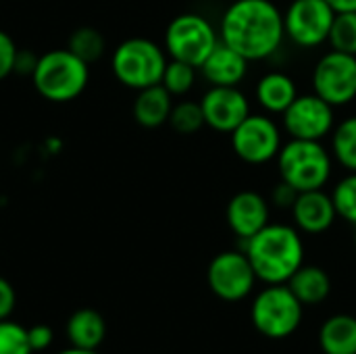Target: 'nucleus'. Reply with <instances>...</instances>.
Wrapping results in <instances>:
<instances>
[{
	"label": "nucleus",
	"mask_w": 356,
	"mask_h": 354,
	"mask_svg": "<svg viewBox=\"0 0 356 354\" xmlns=\"http://www.w3.org/2000/svg\"><path fill=\"white\" fill-rule=\"evenodd\" d=\"M219 38L250 63L271 58L286 38L284 13L271 0H234L221 17Z\"/></svg>",
	"instance_id": "1"
},
{
	"label": "nucleus",
	"mask_w": 356,
	"mask_h": 354,
	"mask_svg": "<svg viewBox=\"0 0 356 354\" xmlns=\"http://www.w3.org/2000/svg\"><path fill=\"white\" fill-rule=\"evenodd\" d=\"M244 252L263 284H288L305 265L302 234L288 223H267L252 238L242 240Z\"/></svg>",
	"instance_id": "2"
},
{
	"label": "nucleus",
	"mask_w": 356,
	"mask_h": 354,
	"mask_svg": "<svg viewBox=\"0 0 356 354\" xmlns=\"http://www.w3.org/2000/svg\"><path fill=\"white\" fill-rule=\"evenodd\" d=\"M280 179L294 186L298 192L321 190L327 186L334 171V156L321 142L315 140H294L282 144L277 152Z\"/></svg>",
	"instance_id": "3"
},
{
	"label": "nucleus",
	"mask_w": 356,
	"mask_h": 354,
	"mask_svg": "<svg viewBox=\"0 0 356 354\" xmlns=\"http://www.w3.org/2000/svg\"><path fill=\"white\" fill-rule=\"evenodd\" d=\"M35 90L50 102H69L77 98L90 79L88 63L69 48H56L38 58L31 75Z\"/></svg>",
	"instance_id": "4"
},
{
	"label": "nucleus",
	"mask_w": 356,
	"mask_h": 354,
	"mask_svg": "<svg viewBox=\"0 0 356 354\" xmlns=\"http://www.w3.org/2000/svg\"><path fill=\"white\" fill-rule=\"evenodd\" d=\"M169 56L163 46L148 38H129L121 42L111 58L115 77L131 90H144L161 83Z\"/></svg>",
	"instance_id": "5"
},
{
	"label": "nucleus",
	"mask_w": 356,
	"mask_h": 354,
	"mask_svg": "<svg viewBox=\"0 0 356 354\" xmlns=\"http://www.w3.org/2000/svg\"><path fill=\"white\" fill-rule=\"evenodd\" d=\"M305 317V305L288 284H267L250 307V319L259 334L269 340H284L296 334Z\"/></svg>",
	"instance_id": "6"
},
{
	"label": "nucleus",
	"mask_w": 356,
	"mask_h": 354,
	"mask_svg": "<svg viewBox=\"0 0 356 354\" xmlns=\"http://www.w3.org/2000/svg\"><path fill=\"white\" fill-rule=\"evenodd\" d=\"M219 42L221 38L215 25L198 13L177 15L165 29L167 56L194 65L196 69L207 61Z\"/></svg>",
	"instance_id": "7"
},
{
	"label": "nucleus",
	"mask_w": 356,
	"mask_h": 354,
	"mask_svg": "<svg viewBox=\"0 0 356 354\" xmlns=\"http://www.w3.org/2000/svg\"><path fill=\"white\" fill-rule=\"evenodd\" d=\"M232 150L248 165H267L277 159L282 148V127L273 117L250 113L232 134Z\"/></svg>",
	"instance_id": "8"
},
{
	"label": "nucleus",
	"mask_w": 356,
	"mask_h": 354,
	"mask_svg": "<svg viewBox=\"0 0 356 354\" xmlns=\"http://www.w3.org/2000/svg\"><path fill=\"white\" fill-rule=\"evenodd\" d=\"M313 92L332 106H346L356 98V56L340 50L325 52L313 67Z\"/></svg>",
	"instance_id": "9"
},
{
	"label": "nucleus",
	"mask_w": 356,
	"mask_h": 354,
	"mask_svg": "<svg viewBox=\"0 0 356 354\" xmlns=\"http://www.w3.org/2000/svg\"><path fill=\"white\" fill-rule=\"evenodd\" d=\"M207 282L219 300L240 303L252 294L259 277L244 250H225L209 263Z\"/></svg>",
	"instance_id": "10"
},
{
	"label": "nucleus",
	"mask_w": 356,
	"mask_h": 354,
	"mask_svg": "<svg viewBox=\"0 0 356 354\" xmlns=\"http://www.w3.org/2000/svg\"><path fill=\"white\" fill-rule=\"evenodd\" d=\"M284 131L294 140L323 142L336 127V106L319 94H298L282 115Z\"/></svg>",
	"instance_id": "11"
},
{
	"label": "nucleus",
	"mask_w": 356,
	"mask_h": 354,
	"mask_svg": "<svg viewBox=\"0 0 356 354\" xmlns=\"http://www.w3.org/2000/svg\"><path fill=\"white\" fill-rule=\"evenodd\" d=\"M336 10L325 0H292L284 13L286 38L300 48H317L327 42Z\"/></svg>",
	"instance_id": "12"
},
{
	"label": "nucleus",
	"mask_w": 356,
	"mask_h": 354,
	"mask_svg": "<svg viewBox=\"0 0 356 354\" xmlns=\"http://www.w3.org/2000/svg\"><path fill=\"white\" fill-rule=\"evenodd\" d=\"M200 106L204 125L219 134H232L252 113L248 96L238 86H211L202 94Z\"/></svg>",
	"instance_id": "13"
},
{
	"label": "nucleus",
	"mask_w": 356,
	"mask_h": 354,
	"mask_svg": "<svg viewBox=\"0 0 356 354\" xmlns=\"http://www.w3.org/2000/svg\"><path fill=\"white\" fill-rule=\"evenodd\" d=\"M269 217L271 202L254 190H242L234 194L225 209L227 225L240 240H248L261 232L267 223H271Z\"/></svg>",
	"instance_id": "14"
},
{
	"label": "nucleus",
	"mask_w": 356,
	"mask_h": 354,
	"mask_svg": "<svg viewBox=\"0 0 356 354\" xmlns=\"http://www.w3.org/2000/svg\"><path fill=\"white\" fill-rule=\"evenodd\" d=\"M290 213L294 219V227L300 234H309V236L325 234L338 219L332 194H327L323 188L300 192Z\"/></svg>",
	"instance_id": "15"
},
{
	"label": "nucleus",
	"mask_w": 356,
	"mask_h": 354,
	"mask_svg": "<svg viewBox=\"0 0 356 354\" xmlns=\"http://www.w3.org/2000/svg\"><path fill=\"white\" fill-rule=\"evenodd\" d=\"M248 58L219 42L198 71L211 86H240L248 75Z\"/></svg>",
	"instance_id": "16"
},
{
	"label": "nucleus",
	"mask_w": 356,
	"mask_h": 354,
	"mask_svg": "<svg viewBox=\"0 0 356 354\" xmlns=\"http://www.w3.org/2000/svg\"><path fill=\"white\" fill-rule=\"evenodd\" d=\"M254 96L259 106L269 115H284V111L294 102L298 96L296 81L284 71H269L265 73L254 88Z\"/></svg>",
	"instance_id": "17"
},
{
	"label": "nucleus",
	"mask_w": 356,
	"mask_h": 354,
	"mask_svg": "<svg viewBox=\"0 0 356 354\" xmlns=\"http://www.w3.org/2000/svg\"><path fill=\"white\" fill-rule=\"evenodd\" d=\"M173 108V96L165 90L163 83L138 90L134 100V119L148 129L161 127L169 123V115Z\"/></svg>",
	"instance_id": "18"
},
{
	"label": "nucleus",
	"mask_w": 356,
	"mask_h": 354,
	"mask_svg": "<svg viewBox=\"0 0 356 354\" xmlns=\"http://www.w3.org/2000/svg\"><path fill=\"white\" fill-rule=\"evenodd\" d=\"M288 288L305 307H315L332 294V280L325 269L317 265H302L288 280Z\"/></svg>",
	"instance_id": "19"
},
{
	"label": "nucleus",
	"mask_w": 356,
	"mask_h": 354,
	"mask_svg": "<svg viewBox=\"0 0 356 354\" xmlns=\"http://www.w3.org/2000/svg\"><path fill=\"white\" fill-rule=\"evenodd\" d=\"M319 348L323 354H356V317L332 315L319 330Z\"/></svg>",
	"instance_id": "20"
},
{
	"label": "nucleus",
	"mask_w": 356,
	"mask_h": 354,
	"mask_svg": "<svg viewBox=\"0 0 356 354\" xmlns=\"http://www.w3.org/2000/svg\"><path fill=\"white\" fill-rule=\"evenodd\" d=\"M67 336L71 346L98 351L106 336V323L94 309H79L67 321Z\"/></svg>",
	"instance_id": "21"
},
{
	"label": "nucleus",
	"mask_w": 356,
	"mask_h": 354,
	"mask_svg": "<svg viewBox=\"0 0 356 354\" xmlns=\"http://www.w3.org/2000/svg\"><path fill=\"white\" fill-rule=\"evenodd\" d=\"M332 156L346 171H356V115L342 119L334 127Z\"/></svg>",
	"instance_id": "22"
},
{
	"label": "nucleus",
	"mask_w": 356,
	"mask_h": 354,
	"mask_svg": "<svg viewBox=\"0 0 356 354\" xmlns=\"http://www.w3.org/2000/svg\"><path fill=\"white\" fill-rule=\"evenodd\" d=\"M67 48L90 65V63L98 61L104 54L106 42H104V35L98 29H94V27H79V29H75L71 33Z\"/></svg>",
	"instance_id": "23"
},
{
	"label": "nucleus",
	"mask_w": 356,
	"mask_h": 354,
	"mask_svg": "<svg viewBox=\"0 0 356 354\" xmlns=\"http://www.w3.org/2000/svg\"><path fill=\"white\" fill-rule=\"evenodd\" d=\"M196 75H198V69L194 65H188L184 61H175V58H169L161 83L165 86V90L171 96H184V94H188L194 88Z\"/></svg>",
	"instance_id": "24"
},
{
	"label": "nucleus",
	"mask_w": 356,
	"mask_h": 354,
	"mask_svg": "<svg viewBox=\"0 0 356 354\" xmlns=\"http://www.w3.org/2000/svg\"><path fill=\"white\" fill-rule=\"evenodd\" d=\"M169 125L184 136L196 134L204 125V113L200 106V100H181L173 104L171 115H169Z\"/></svg>",
	"instance_id": "25"
},
{
	"label": "nucleus",
	"mask_w": 356,
	"mask_h": 354,
	"mask_svg": "<svg viewBox=\"0 0 356 354\" xmlns=\"http://www.w3.org/2000/svg\"><path fill=\"white\" fill-rule=\"evenodd\" d=\"M327 44L334 50H340V52L355 54L356 56V10H353V13H336Z\"/></svg>",
	"instance_id": "26"
},
{
	"label": "nucleus",
	"mask_w": 356,
	"mask_h": 354,
	"mask_svg": "<svg viewBox=\"0 0 356 354\" xmlns=\"http://www.w3.org/2000/svg\"><path fill=\"white\" fill-rule=\"evenodd\" d=\"M332 200L336 207V213L346 223L356 225V171H348L334 188Z\"/></svg>",
	"instance_id": "27"
},
{
	"label": "nucleus",
	"mask_w": 356,
	"mask_h": 354,
	"mask_svg": "<svg viewBox=\"0 0 356 354\" xmlns=\"http://www.w3.org/2000/svg\"><path fill=\"white\" fill-rule=\"evenodd\" d=\"M31 344L27 338V328L2 319L0 321V354H31Z\"/></svg>",
	"instance_id": "28"
},
{
	"label": "nucleus",
	"mask_w": 356,
	"mask_h": 354,
	"mask_svg": "<svg viewBox=\"0 0 356 354\" xmlns=\"http://www.w3.org/2000/svg\"><path fill=\"white\" fill-rule=\"evenodd\" d=\"M17 44L15 40L0 29V81L4 77H8L10 73H15V58H17Z\"/></svg>",
	"instance_id": "29"
},
{
	"label": "nucleus",
	"mask_w": 356,
	"mask_h": 354,
	"mask_svg": "<svg viewBox=\"0 0 356 354\" xmlns=\"http://www.w3.org/2000/svg\"><path fill=\"white\" fill-rule=\"evenodd\" d=\"M298 194H300V192H298L294 186H290V184H286L284 179H280V182L273 186V190H271L269 202H271L273 207H277V209H288V211H290V209L294 207Z\"/></svg>",
	"instance_id": "30"
},
{
	"label": "nucleus",
	"mask_w": 356,
	"mask_h": 354,
	"mask_svg": "<svg viewBox=\"0 0 356 354\" xmlns=\"http://www.w3.org/2000/svg\"><path fill=\"white\" fill-rule=\"evenodd\" d=\"M27 338H29L31 351H33V353H40V351H46V348L52 344L54 334H52V330H50L48 325L38 323V325H33V328L27 330Z\"/></svg>",
	"instance_id": "31"
},
{
	"label": "nucleus",
	"mask_w": 356,
	"mask_h": 354,
	"mask_svg": "<svg viewBox=\"0 0 356 354\" xmlns=\"http://www.w3.org/2000/svg\"><path fill=\"white\" fill-rule=\"evenodd\" d=\"M15 305H17L15 288L10 286L8 280L0 277V321L10 317V313L15 311Z\"/></svg>",
	"instance_id": "32"
},
{
	"label": "nucleus",
	"mask_w": 356,
	"mask_h": 354,
	"mask_svg": "<svg viewBox=\"0 0 356 354\" xmlns=\"http://www.w3.org/2000/svg\"><path fill=\"white\" fill-rule=\"evenodd\" d=\"M38 58L40 56H33L29 50H19L17 58H15V73H19V75H33Z\"/></svg>",
	"instance_id": "33"
},
{
	"label": "nucleus",
	"mask_w": 356,
	"mask_h": 354,
	"mask_svg": "<svg viewBox=\"0 0 356 354\" xmlns=\"http://www.w3.org/2000/svg\"><path fill=\"white\" fill-rule=\"evenodd\" d=\"M336 13H353L356 10V0H325Z\"/></svg>",
	"instance_id": "34"
},
{
	"label": "nucleus",
	"mask_w": 356,
	"mask_h": 354,
	"mask_svg": "<svg viewBox=\"0 0 356 354\" xmlns=\"http://www.w3.org/2000/svg\"><path fill=\"white\" fill-rule=\"evenodd\" d=\"M58 354H98L96 351H88V348H77V346H71V348H65Z\"/></svg>",
	"instance_id": "35"
},
{
	"label": "nucleus",
	"mask_w": 356,
	"mask_h": 354,
	"mask_svg": "<svg viewBox=\"0 0 356 354\" xmlns=\"http://www.w3.org/2000/svg\"><path fill=\"white\" fill-rule=\"evenodd\" d=\"M355 246H356V225H355Z\"/></svg>",
	"instance_id": "36"
}]
</instances>
